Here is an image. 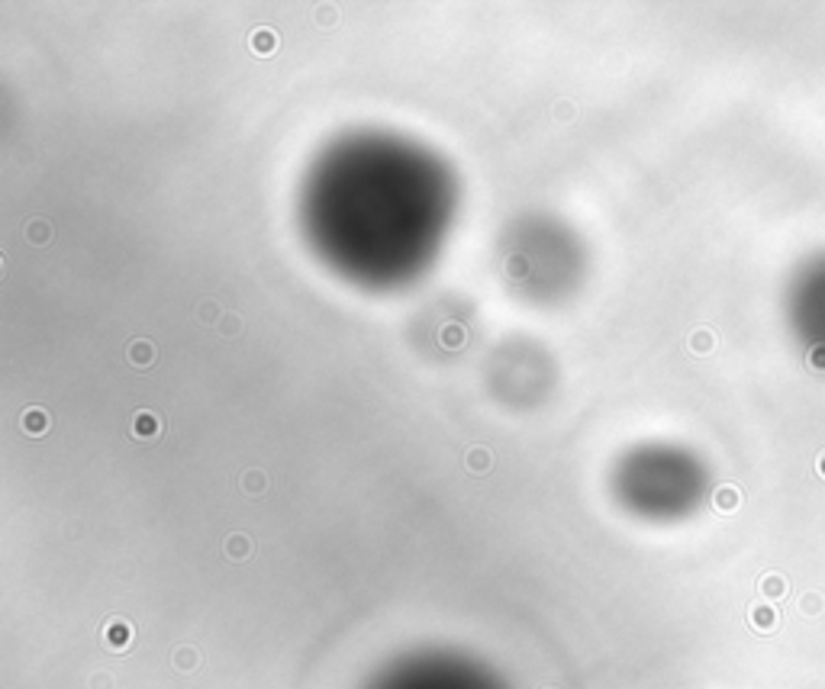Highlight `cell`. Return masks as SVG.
I'll use <instances>...</instances> for the list:
<instances>
[{"instance_id":"cell-1","label":"cell","mask_w":825,"mask_h":689,"mask_svg":"<svg viewBox=\"0 0 825 689\" xmlns=\"http://www.w3.org/2000/svg\"><path fill=\"white\" fill-rule=\"evenodd\" d=\"M368 689H507L480 663L461 654H412L387 667Z\"/></svg>"}]
</instances>
